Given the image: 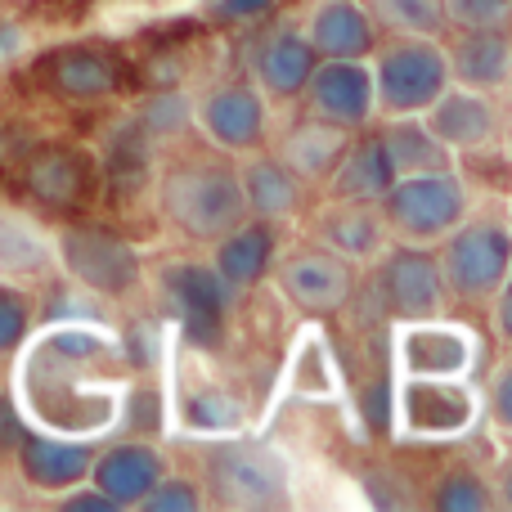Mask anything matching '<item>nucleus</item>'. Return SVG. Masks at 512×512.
<instances>
[{"instance_id": "nucleus-1", "label": "nucleus", "mask_w": 512, "mask_h": 512, "mask_svg": "<svg viewBox=\"0 0 512 512\" xmlns=\"http://www.w3.org/2000/svg\"><path fill=\"white\" fill-rule=\"evenodd\" d=\"M153 207L176 239L207 248L221 234H230L239 221H248L239 162L216 149L167 162L153 180Z\"/></svg>"}, {"instance_id": "nucleus-2", "label": "nucleus", "mask_w": 512, "mask_h": 512, "mask_svg": "<svg viewBox=\"0 0 512 512\" xmlns=\"http://www.w3.org/2000/svg\"><path fill=\"white\" fill-rule=\"evenodd\" d=\"M203 490L207 504L265 512L292 504V468L274 445L248 441V436H216L203 454Z\"/></svg>"}, {"instance_id": "nucleus-3", "label": "nucleus", "mask_w": 512, "mask_h": 512, "mask_svg": "<svg viewBox=\"0 0 512 512\" xmlns=\"http://www.w3.org/2000/svg\"><path fill=\"white\" fill-rule=\"evenodd\" d=\"M54 270L99 301H126L149 283L144 252L99 221H68L54 230Z\"/></svg>"}, {"instance_id": "nucleus-4", "label": "nucleus", "mask_w": 512, "mask_h": 512, "mask_svg": "<svg viewBox=\"0 0 512 512\" xmlns=\"http://www.w3.org/2000/svg\"><path fill=\"white\" fill-rule=\"evenodd\" d=\"M387 221L391 243H414V248H436L454 225H463L477 212L468 176L459 167L423 171V176H396L387 198L378 203Z\"/></svg>"}, {"instance_id": "nucleus-5", "label": "nucleus", "mask_w": 512, "mask_h": 512, "mask_svg": "<svg viewBox=\"0 0 512 512\" xmlns=\"http://www.w3.org/2000/svg\"><path fill=\"white\" fill-rule=\"evenodd\" d=\"M436 265L445 279V297L454 306L486 310V301L499 292V283L512 274V230L504 216L472 212L463 225H454L436 243Z\"/></svg>"}, {"instance_id": "nucleus-6", "label": "nucleus", "mask_w": 512, "mask_h": 512, "mask_svg": "<svg viewBox=\"0 0 512 512\" xmlns=\"http://www.w3.org/2000/svg\"><path fill=\"white\" fill-rule=\"evenodd\" d=\"M373 95L378 117H414L436 104L450 86V63H445L441 36H382L369 54Z\"/></svg>"}, {"instance_id": "nucleus-7", "label": "nucleus", "mask_w": 512, "mask_h": 512, "mask_svg": "<svg viewBox=\"0 0 512 512\" xmlns=\"http://www.w3.org/2000/svg\"><path fill=\"white\" fill-rule=\"evenodd\" d=\"M396 432L414 445H445L481 423V387L472 378H396Z\"/></svg>"}, {"instance_id": "nucleus-8", "label": "nucleus", "mask_w": 512, "mask_h": 512, "mask_svg": "<svg viewBox=\"0 0 512 512\" xmlns=\"http://www.w3.org/2000/svg\"><path fill=\"white\" fill-rule=\"evenodd\" d=\"M153 279V297L158 310L180 328L189 346H203L212 351L225 337L234 310V292L221 283V274L212 270V261H167L162 270L149 274Z\"/></svg>"}, {"instance_id": "nucleus-9", "label": "nucleus", "mask_w": 512, "mask_h": 512, "mask_svg": "<svg viewBox=\"0 0 512 512\" xmlns=\"http://www.w3.org/2000/svg\"><path fill=\"white\" fill-rule=\"evenodd\" d=\"M194 131L207 149L225 158H248L270 144V99L256 90L252 77L212 81L194 99Z\"/></svg>"}, {"instance_id": "nucleus-10", "label": "nucleus", "mask_w": 512, "mask_h": 512, "mask_svg": "<svg viewBox=\"0 0 512 512\" xmlns=\"http://www.w3.org/2000/svg\"><path fill=\"white\" fill-rule=\"evenodd\" d=\"M373 292L391 324H414V319H436L450 310L445 279L436 265V248H414V243H387L373 261Z\"/></svg>"}, {"instance_id": "nucleus-11", "label": "nucleus", "mask_w": 512, "mask_h": 512, "mask_svg": "<svg viewBox=\"0 0 512 512\" xmlns=\"http://www.w3.org/2000/svg\"><path fill=\"white\" fill-rule=\"evenodd\" d=\"M477 360V333L445 315L396 324V337H391L396 378H472Z\"/></svg>"}, {"instance_id": "nucleus-12", "label": "nucleus", "mask_w": 512, "mask_h": 512, "mask_svg": "<svg viewBox=\"0 0 512 512\" xmlns=\"http://www.w3.org/2000/svg\"><path fill=\"white\" fill-rule=\"evenodd\" d=\"M270 279L292 310H301V315H333V310H342L355 297L360 265L342 261L337 252L319 248V243H301L292 252H279Z\"/></svg>"}, {"instance_id": "nucleus-13", "label": "nucleus", "mask_w": 512, "mask_h": 512, "mask_svg": "<svg viewBox=\"0 0 512 512\" xmlns=\"http://www.w3.org/2000/svg\"><path fill=\"white\" fill-rule=\"evenodd\" d=\"M310 117L333 122L342 131H364L378 122V95H373L369 59H319L306 90L297 99Z\"/></svg>"}, {"instance_id": "nucleus-14", "label": "nucleus", "mask_w": 512, "mask_h": 512, "mask_svg": "<svg viewBox=\"0 0 512 512\" xmlns=\"http://www.w3.org/2000/svg\"><path fill=\"white\" fill-rule=\"evenodd\" d=\"M23 194L50 216H72L95 194V158L81 144H41L23 162Z\"/></svg>"}, {"instance_id": "nucleus-15", "label": "nucleus", "mask_w": 512, "mask_h": 512, "mask_svg": "<svg viewBox=\"0 0 512 512\" xmlns=\"http://www.w3.org/2000/svg\"><path fill=\"white\" fill-rule=\"evenodd\" d=\"M315 63H319V54L306 41L301 23H270V27H261V36H256L248 50V77L256 81V90L270 104H297Z\"/></svg>"}, {"instance_id": "nucleus-16", "label": "nucleus", "mask_w": 512, "mask_h": 512, "mask_svg": "<svg viewBox=\"0 0 512 512\" xmlns=\"http://www.w3.org/2000/svg\"><path fill=\"white\" fill-rule=\"evenodd\" d=\"M423 122L432 126L436 140H441L454 158L486 153L504 140V108H499V95L454 86V81L436 95V104L423 113Z\"/></svg>"}, {"instance_id": "nucleus-17", "label": "nucleus", "mask_w": 512, "mask_h": 512, "mask_svg": "<svg viewBox=\"0 0 512 512\" xmlns=\"http://www.w3.org/2000/svg\"><path fill=\"white\" fill-rule=\"evenodd\" d=\"M45 90L59 104L99 108L122 90V63L104 45H63L45 59Z\"/></svg>"}, {"instance_id": "nucleus-18", "label": "nucleus", "mask_w": 512, "mask_h": 512, "mask_svg": "<svg viewBox=\"0 0 512 512\" xmlns=\"http://www.w3.org/2000/svg\"><path fill=\"white\" fill-rule=\"evenodd\" d=\"M310 243L337 252L351 265H373L382 248L391 243L387 221H382L378 203H355V198H328L310 216Z\"/></svg>"}, {"instance_id": "nucleus-19", "label": "nucleus", "mask_w": 512, "mask_h": 512, "mask_svg": "<svg viewBox=\"0 0 512 512\" xmlns=\"http://www.w3.org/2000/svg\"><path fill=\"white\" fill-rule=\"evenodd\" d=\"M162 472H167V454L153 441H144V436H126V441L95 450L86 481L104 490L117 504V512H135L140 499L162 481Z\"/></svg>"}, {"instance_id": "nucleus-20", "label": "nucleus", "mask_w": 512, "mask_h": 512, "mask_svg": "<svg viewBox=\"0 0 512 512\" xmlns=\"http://www.w3.org/2000/svg\"><path fill=\"white\" fill-rule=\"evenodd\" d=\"M207 261L221 274V283L234 292V297H248L265 279H270L274 261H279V225L274 221H239L230 234H221L216 243H207Z\"/></svg>"}, {"instance_id": "nucleus-21", "label": "nucleus", "mask_w": 512, "mask_h": 512, "mask_svg": "<svg viewBox=\"0 0 512 512\" xmlns=\"http://www.w3.org/2000/svg\"><path fill=\"white\" fill-rule=\"evenodd\" d=\"M239 162V185H243V203H248V216L256 221H274L288 225L306 212L310 203V185L279 158L274 149H256Z\"/></svg>"}, {"instance_id": "nucleus-22", "label": "nucleus", "mask_w": 512, "mask_h": 512, "mask_svg": "<svg viewBox=\"0 0 512 512\" xmlns=\"http://www.w3.org/2000/svg\"><path fill=\"white\" fill-rule=\"evenodd\" d=\"M18 472L32 490L41 495H63V490L81 486L90 477V459L95 445L77 441V436H54V432H27L18 441Z\"/></svg>"}, {"instance_id": "nucleus-23", "label": "nucleus", "mask_w": 512, "mask_h": 512, "mask_svg": "<svg viewBox=\"0 0 512 512\" xmlns=\"http://www.w3.org/2000/svg\"><path fill=\"white\" fill-rule=\"evenodd\" d=\"M301 32L315 45L319 59H369L382 41L364 0H315L306 9Z\"/></svg>"}, {"instance_id": "nucleus-24", "label": "nucleus", "mask_w": 512, "mask_h": 512, "mask_svg": "<svg viewBox=\"0 0 512 512\" xmlns=\"http://www.w3.org/2000/svg\"><path fill=\"white\" fill-rule=\"evenodd\" d=\"M391 185H396V167H391V153H387V144H382L378 122H373V126H364V131H351V140H346L324 194L355 198V203H382Z\"/></svg>"}, {"instance_id": "nucleus-25", "label": "nucleus", "mask_w": 512, "mask_h": 512, "mask_svg": "<svg viewBox=\"0 0 512 512\" xmlns=\"http://www.w3.org/2000/svg\"><path fill=\"white\" fill-rule=\"evenodd\" d=\"M450 81L486 95H504L512 86V32H445Z\"/></svg>"}, {"instance_id": "nucleus-26", "label": "nucleus", "mask_w": 512, "mask_h": 512, "mask_svg": "<svg viewBox=\"0 0 512 512\" xmlns=\"http://www.w3.org/2000/svg\"><path fill=\"white\" fill-rule=\"evenodd\" d=\"M54 274V234L23 207H0V279L32 288Z\"/></svg>"}, {"instance_id": "nucleus-27", "label": "nucleus", "mask_w": 512, "mask_h": 512, "mask_svg": "<svg viewBox=\"0 0 512 512\" xmlns=\"http://www.w3.org/2000/svg\"><path fill=\"white\" fill-rule=\"evenodd\" d=\"M346 140H351V131H342V126H333V122H319V117L306 113L288 135H283L274 153H279L310 189H324L328 176H333V167H337V158H342Z\"/></svg>"}, {"instance_id": "nucleus-28", "label": "nucleus", "mask_w": 512, "mask_h": 512, "mask_svg": "<svg viewBox=\"0 0 512 512\" xmlns=\"http://www.w3.org/2000/svg\"><path fill=\"white\" fill-rule=\"evenodd\" d=\"M378 131H382V144H387V153H391L396 176H423V171L459 167V158L436 140V131L423 122V113H414V117H378Z\"/></svg>"}, {"instance_id": "nucleus-29", "label": "nucleus", "mask_w": 512, "mask_h": 512, "mask_svg": "<svg viewBox=\"0 0 512 512\" xmlns=\"http://www.w3.org/2000/svg\"><path fill=\"white\" fill-rule=\"evenodd\" d=\"M288 387L301 400H337L342 391V373H337L333 346L319 333H301L288 355Z\"/></svg>"}, {"instance_id": "nucleus-30", "label": "nucleus", "mask_w": 512, "mask_h": 512, "mask_svg": "<svg viewBox=\"0 0 512 512\" xmlns=\"http://www.w3.org/2000/svg\"><path fill=\"white\" fill-rule=\"evenodd\" d=\"M243 423H248V409H243L239 396H230L225 387H198L194 396L185 400V427L198 436H207V441H216V436H239Z\"/></svg>"}, {"instance_id": "nucleus-31", "label": "nucleus", "mask_w": 512, "mask_h": 512, "mask_svg": "<svg viewBox=\"0 0 512 512\" xmlns=\"http://www.w3.org/2000/svg\"><path fill=\"white\" fill-rule=\"evenodd\" d=\"M382 36H445L441 0H364Z\"/></svg>"}, {"instance_id": "nucleus-32", "label": "nucleus", "mask_w": 512, "mask_h": 512, "mask_svg": "<svg viewBox=\"0 0 512 512\" xmlns=\"http://www.w3.org/2000/svg\"><path fill=\"white\" fill-rule=\"evenodd\" d=\"M427 508H436V512H486V508H495V490H490L486 472L450 468L432 481V490H427Z\"/></svg>"}, {"instance_id": "nucleus-33", "label": "nucleus", "mask_w": 512, "mask_h": 512, "mask_svg": "<svg viewBox=\"0 0 512 512\" xmlns=\"http://www.w3.org/2000/svg\"><path fill=\"white\" fill-rule=\"evenodd\" d=\"M135 126H140V135H149V140H171V135L194 126V99L180 86L149 90V99H144L140 113H135Z\"/></svg>"}, {"instance_id": "nucleus-34", "label": "nucleus", "mask_w": 512, "mask_h": 512, "mask_svg": "<svg viewBox=\"0 0 512 512\" xmlns=\"http://www.w3.org/2000/svg\"><path fill=\"white\" fill-rule=\"evenodd\" d=\"M445 32H512V0H441Z\"/></svg>"}, {"instance_id": "nucleus-35", "label": "nucleus", "mask_w": 512, "mask_h": 512, "mask_svg": "<svg viewBox=\"0 0 512 512\" xmlns=\"http://www.w3.org/2000/svg\"><path fill=\"white\" fill-rule=\"evenodd\" d=\"M207 508V490L198 477H185V472H162V481L140 499L135 512H203Z\"/></svg>"}, {"instance_id": "nucleus-36", "label": "nucleus", "mask_w": 512, "mask_h": 512, "mask_svg": "<svg viewBox=\"0 0 512 512\" xmlns=\"http://www.w3.org/2000/svg\"><path fill=\"white\" fill-rule=\"evenodd\" d=\"M481 418L512 441V351L490 369L486 387H481Z\"/></svg>"}, {"instance_id": "nucleus-37", "label": "nucleus", "mask_w": 512, "mask_h": 512, "mask_svg": "<svg viewBox=\"0 0 512 512\" xmlns=\"http://www.w3.org/2000/svg\"><path fill=\"white\" fill-rule=\"evenodd\" d=\"M27 324H32V301H27V288L5 283V288H0V351H14V346L27 337Z\"/></svg>"}, {"instance_id": "nucleus-38", "label": "nucleus", "mask_w": 512, "mask_h": 512, "mask_svg": "<svg viewBox=\"0 0 512 512\" xmlns=\"http://www.w3.org/2000/svg\"><path fill=\"white\" fill-rule=\"evenodd\" d=\"M279 0H207V18L221 27H256L274 18Z\"/></svg>"}, {"instance_id": "nucleus-39", "label": "nucleus", "mask_w": 512, "mask_h": 512, "mask_svg": "<svg viewBox=\"0 0 512 512\" xmlns=\"http://www.w3.org/2000/svg\"><path fill=\"white\" fill-rule=\"evenodd\" d=\"M54 508H59V512H117L113 499H108L99 486H90V481H81V486L54 495Z\"/></svg>"}, {"instance_id": "nucleus-40", "label": "nucleus", "mask_w": 512, "mask_h": 512, "mask_svg": "<svg viewBox=\"0 0 512 512\" xmlns=\"http://www.w3.org/2000/svg\"><path fill=\"white\" fill-rule=\"evenodd\" d=\"M486 310H490V333H495V342L504 346V351H512V274L499 283V292L486 301Z\"/></svg>"}, {"instance_id": "nucleus-41", "label": "nucleus", "mask_w": 512, "mask_h": 512, "mask_svg": "<svg viewBox=\"0 0 512 512\" xmlns=\"http://www.w3.org/2000/svg\"><path fill=\"white\" fill-rule=\"evenodd\" d=\"M23 50H27V32H23V23H14V18H0V63L18 59Z\"/></svg>"}, {"instance_id": "nucleus-42", "label": "nucleus", "mask_w": 512, "mask_h": 512, "mask_svg": "<svg viewBox=\"0 0 512 512\" xmlns=\"http://www.w3.org/2000/svg\"><path fill=\"white\" fill-rule=\"evenodd\" d=\"M490 490H495V508H508L512 512V459H504L490 477Z\"/></svg>"}, {"instance_id": "nucleus-43", "label": "nucleus", "mask_w": 512, "mask_h": 512, "mask_svg": "<svg viewBox=\"0 0 512 512\" xmlns=\"http://www.w3.org/2000/svg\"><path fill=\"white\" fill-rule=\"evenodd\" d=\"M504 221H508V230H512V198H508V212H504Z\"/></svg>"}, {"instance_id": "nucleus-44", "label": "nucleus", "mask_w": 512, "mask_h": 512, "mask_svg": "<svg viewBox=\"0 0 512 512\" xmlns=\"http://www.w3.org/2000/svg\"><path fill=\"white\" fill-rule=\"evenodd\" d=\"M508 144H512V131H508Z\"/></svg>"}]
</instances>
